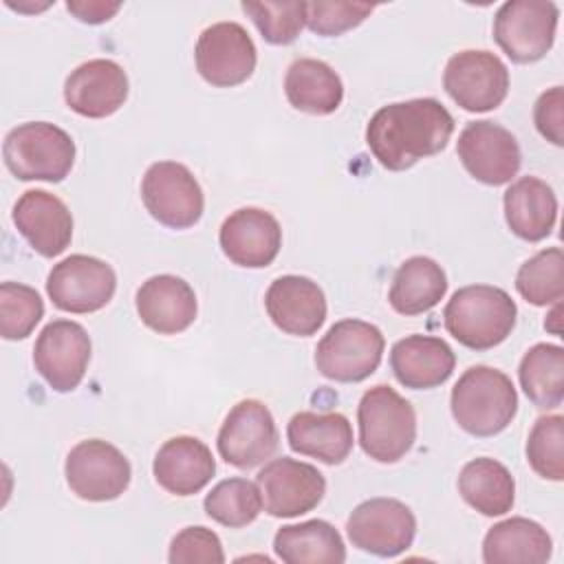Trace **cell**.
Here are the masks:
<instances>
[{"label":"cell","mask_w":564,"mask_h":564,"mask_svg":"<svg viewBox=\"0 0 564 564\" xmlns=\"http://www.w3.org/2000/svg\"><path fill=\"white\" fill-rule=\"evenodd\" d=\"M452 132L449 110L432 97H419L381 106L368 121L366 143L386 170L403 172L445 150Z\"/></svg>","instance_id":"1"},{"label":"cell","mask_w":564,"mask_h":564,"mask_svg":"<svg viewBox=\"0 0 564 564\" xmlns=\"http://www.w3.org/2000/svg\"><path fill=\"white\" fill-rule=\"evenodd\" d=\"M518 317L511 295L491 284H469L458 289L443 311L447 333L471 350H489L502 344Z\"/></svg>","instance_id":"2"},{"label":"cell","mask_w":564,"mask_h":564,"mask_svg":"<svg viewBox=\"0 0 564 564\" xmlns=\"http://www.w3.org/2000/svg\"><path fill=\"white\" fill-rule=\"evenodd\" d=\"M452 416L471 436L500 434L518 412V392L511 379L491 366L467 368L449 397Z\"/></svg>","instance_id":"3"},{"label":"cell","mask_w":564,"mask_h":564,"mask_svg":"<svg viewBox=\"0 0 564 564\" xmlns=\"http://www.w3.org/2000/svg\"><path fill=\"white\" fill-rule=\"evenodd\" d=\"M359 445L377 463L401 460L416 441V412L394 388L379 383L357 405Z\"/></svg>","instance_id":"4"},{"label":"cell","mask_w":564,"mask_h":564,"mask_svg":"<svg viewBox=\"0 0 564 564\" xmlns=\"http://www.w3.org/2000/svg\"><path fill=\"white\" fill-rule=\"evenodd\" d=\"M7 170L20 181H64L75 163V141L48 121H26L7 132L2 143Z\"/></svg>","instance_id":"5"},{"label":"cell","mask_w":564,"mask_h":564,"mask_svg":"<svg viewBox=\"0 0 564 564\" xmlns=\"http://www.w3.org/2000/svg\"><path fill=\"white\" fill-rule=\"evenodd\" d=\"M386 348L383 333L364 319H339L317 341V370L339 383L368 379L381 364Z\"/></svg>","instance_id":"6"},{"label":"cell","mask_w":564,"mask_h":564,"mask_svg":"<svg viewBox=\"0 0 564 564\" xmlns=\"http://www.w3.org/2000/svg\"><path fill=\"white\" fill-rule=\"evenodd\" d=\"M557 18L551 0H509L494 15V40L511 62H538L555 42Z\"/></svg>","instance_id":"7"},{"label":"cell","mask_w":564,"mask_h":564,"mask_svg":"<svg viewBox=\"0 0 564 564\" xmlns=\"http://www.w3.org/2000/svg\"><path fill=\"white\" fill-rule=\"evenodd\" d=\"M141 200L150 216L170 229L196 225L205 209V196L196 176L176 161H156L145 170Z\"/></svg>","instance_id":"8"},{"label":"cell","mask_w":564,"mask_h":564,"mask_svg":"<svg viewBox=\"0 0 564 564\" xmlns=\"http://www.w3.org/2000/svg\"><path fill=\"white\" fill-rule=\"evenodd\" d=\"M346 533L359 551L377 557H397L412 546L416 518L412 509L397 498H370L350 511Z\"/></svg>","instance_id":"9"},{"label":"cell","mask_w":564,"mask_h":564,"mask_svg":"<svg viewBox=\"0 0 564 564\" xmlns=\"http://www.w3.org/2000/svg\"><path fill=\"white\" fill-rule=\"evenodd\" d=\"M64 476L70 491L88 502L119 498L132 478L130 460L101 438L79 441L66 456Z\"/></svg>","instance_id":"10"},{"label":"cell","mask_w":564,"mask_h":564,"mask_svg":"<svg viewBox=\"0 0 564 564\" xmlns=\"http://www.w3.org/2000/svg\"><path fill=\"white\" fill-rule=\"evenodd\" d=\"M443 88L463 110L487 112L507 99L509 68L491 51H460L445 64Z\"/></svg>","instance_id":"11"},{"label":"cell","mask_w":564,"mask_h":564,"mask_svg":"<svg viewBox=\"0 0 564 564\" xmlns=\"http://www.w3.org/2000/svg\"><path fill=\"white\" fill-rule=\"evenodd\" d=\"M280 443L271 410L258 399L236 403L218 430V454L236 469H251L269 460Z\"/></svg>","instance_id":"12"},{"label":"cell","mask_w":564,"mask_h":564,"mask_svg":"<svg viewBox=\"0 0 564 564\" xmlns=\"http://www.w3.org/2000/svg\"><path fill=\"white\" fill-rule=\"evenodd\" d=\"M117 289L115 269L86 253H73L57 262L46 278V293L59 311L95 313L104 308Z\"/></svg>","instance_id":"13"},{"label":"cell","mask_w":564,"mask_h":564,"mask_svg":"<svg viewBox=\"0 0 564 564\" xmlns=\"http://www.w3.org/2000/svg\"><path fill=\"white\" fill-rule=\"evenodd\" d=\"M256 482L262 496V507L273 518L308 513L326 494V478L315 465L286 456L269 460L258 471Z\"/></svg>","instance_id":"14"},{"label":"cell","mask_w":564,"mask_h":564,"mask_svg":"<svg viewBox=\"0 0 564 564\" xmlns=\"http://www.w3.org/2000/svg\"><path fill=\"white\" fill-rule=\"evenodd\" d=\"M194 59L196 70L207 84L229 88L251 77L258 62V51L242 24L216 22L198 35Z\"/></svg>","instance_id":"15"},{"label":"cell","mask_w":564,"mask_h":564,"mask_svg":"<svg viewBox=\"0 0 564 564\" xmlns=\"http://www.w3.org/2000/svg\"><path fill=\"white\" fill-rule=\"evenodd\" d=\"M90 361V337L86 328L70 319L48 322L33 346V364L55 392L75 390Z\"/></svg>","instance_id":"16"},{"label":"cell","mask_w":564,"mask_h":564,"mask_svg":"<svg viewBox=\"0 0 564 564\" xmlns=\"http://www.w3.org/2000/svg\"><path fill=\"white\" fill-rule=\"evenodd\" d=\"M456 154L463 167L485 185L509 183L522 163L516 137L500 123L480 119L469 121L458 134Z\"/></svg>","instance_id":"17"},{"label":"cell","mask_w":564,"mask_h":564,"mask_svg":"<svg viewBox=\"0 0 564 564\" xmlns=\"http://www.w3.org/2000/svg\"><path fill=\"white\" fill-rule=\"evenodd\" d=\"M218 242L234 264L262 269L280 253L282 227L267 209L240 207L223 220Z\"/></svg>","instance_id":"18"},{"label":"cell","mask_w":564,"mask_h":564,"mask_svg":"<svg viewBox=\"0 0 564 564\" xmlns=\"http://www.w3.org/2000/svg\"><path fill=\"white\" fill-rule=\"evenodd\" d=\"M126 99L128 75L115 59H88L70 70L64 82V101L82 117H110L126 104Z\"/></svg>","instance_id":"19"},{"label":"cell","mask_w":564,"mask_h":564,"mask_svg":"<svg viewBox=\"0 0 564 564\" xmlns=\"http://www.w3.org/2000/svg\"><path fill=\"white\" fill-rule=\"evenodd\" d=\"M15 229L44 258L59 256L73 238V216L62 198L46 189H26L11 212Z\"/></svg>","instance_id":"20"},{"label":"cell","mask_w":564,"mask_h":564,"mask_svg":"<svg viewBox=\"0 0 564 564\" xmlns=\"http://www.w3.org/2000/svg\"><path fill=\"white\" fill-rule=\"evenodd\" d=\"M271 322L289 335H315L326 319V297L317 282L306 275H280L264 293Z\"/></svg>","instance_id":"21"},{"label":"cell","mask_w":564,"mask_h":564,"mask_svg":"<svg viewBox=\"0 0 564 564\" xmlns=\"http://www.w3.org/2000/svg\"><path fill=\"white\" fill-rule=\"evenodd\" d=\"M137 313L141 322L159 335H176L189 328L196 319V293L178 275L159 273L148 278L137 289Z\"/></svg>","instance_id":"22"},{"label":"cell","mask_w":564,"mask_h":564,"mask_svg":"<svg viewBox=\"0 0 564 564\" xmlns=\"http://www.w3.org/2000/svg\"><path fill=\"white\" fill-rule=\"evenodd\" d=\"M152 474L167 494L185 498L207 487L216 474V460L200 438L174 436L159 447Z\"/></svg>","instance_id":"23"},{"label":"cell","mask_w":564,"mask_h":564,"mask_svg":"<svg viewBox=\"0 0 564 564\" xmlns=\"http://www.w3.org/2000/svg\"><path fill=\"white\" fill-rule=\"evenodd\" d=\"M456 366L452 346L434 335H408L390 350V368L397 381L412 390L445 383Z\"/></svg>","instance_id":"24"},{"label":"cell","mask_w":564,"mask_h":564,"mask_svg":"<svg viewBox=\"0 0 564 564\" xmlns=\"http://www.w3.org/2000/svg\"><path fill=\"white\" fill-rule=\"evenodd\" d=\"M289 447L326 465H339L352 449V425L339 412H297L286 425Z\"/></svg>","instance_id":"25"},{"label":"cell","mask_w":564,"mask_h":564,"mask_svg":"<svg viewBox=\"0 0 564 564\" xmlns=\"http://www.w3.org/2000/svg\"><path fill=\"white\" fill-rule=\"evenodd\" d=\"M502 207L509 229L527 242L544 240L557 220V198L538 176L513 181L502 196Z\"/></svg>","instance_id":"26"},{"label":"cell","mask_w":564,"mask_h":564,"mask_svg":"<svg viewBox=\"0 0 564 564\" xmlns=\"http://www.w3.org/2000/svg\"><path fill=\"white\" fill-rule=\"evenodd\" d=\"M553 553V540L535 520L516 516L494 524L482 540L487 564H544Z\"/></svg>","instance_id":"27"},{"label":"cell","mask_w":564,"mask_h":564,"mask_svg":"<svg viewBox=\"0 0 564 564\" xmlns=\"http://www.w3.org/2000/svg\"><path fill=\"white\" fill-rule=\"evenodd\" d=\"M284 93L295 110L308 115H330L341 106V77L322 59L300 57L286 68Z\"/></svg>","instance_id":"28"},{"label":"cell","mask_w":564,"mask_h":564,"mask_svg":"<svg viewBox=\"0 0 564 564\" xmlns=\"http://www.w3.org/2000/svg\"><path fill=\"white\" fill-rule=\"evenodd\" d=\"M447 293L443 267L427 256H412L397 269L388 302L399 315H421L434 308Z\"/></svg>","instance_id":"29"},{"label":"cell","mask_w":564,"mask_h":564,"mask_svg":"<svg viewBox=\"0 0 564 564\" xmlns=\"http://www.w3.org/2000/svg\"><path fill=\"white\" fill-rule=\"evenodd\" d=\"M275 555L286 564H341L346 546L339 531L326 520L284 524L273 538Z\"/></svg>","instance_id":"30"},{"label":"cell","mask_w":564,"mask_h":564,"mask_svg":"<svg viewBox=\"0 0 564 564\" xmlns=\"http://www.w3.org/2000/svg\"><path fill=\"white\" fill-rule=\"evenodd\" d=\"M460 498L482 516H502L511 511L516 500V480L511 471L496 458H474L458 474Z\"/></svg>","instance_id":"31"},{"label":"cell","mask_w":564,"mask_h":564,"mask_svg":"<svg viewBox=\"0 0 564 564\" xmlns=\"http://www.w3.org/2000/svg\"><path fill=\"white\" fill-rule=\"evenodd\" d=\"M518 379L535 408H560L564 401V348L557 344L531 346L520 361Z\"/></svg>","instance_id":"32"},{"label":"cell","mask_w":564,"mask_h":564,"mask_svg":"<svg viewBox=\"0 0 564 564\" xmlns=\"http://www.w3.org/2000/svg\"><path fill=\"white\" fill-rule=\"evenodd\" d=\"M205 513L229 529L251 524L262 511V496L258 482L247 478L220 480L203 500Z\"/></svg>","instance_id":"33"},{"label":"cell","mask_w":564,"mask_h":564,"mask_svg":"<svg viewBox=\"0 0 564 564\" xmlns=\"http://www.w3.org/2000/svg\"><path fill=\"white\" fill-rule=\"evenodd\" d=\"M518 293L533 306L557 304L564 297V253L560 247L542 249L520 264L516 273Z\"/></svg>","instance_id":"34"},{"label":"cell","mask_w":564,"mask_h":564,"mask_svg":"<svg viewBox=\"0 0 564 564\" xmlns=\"http://www.w3.org/2000/svg\"><path fill=\"white\" fill-rule=\"evenodd\" d=\"M44 317L40 293L20 282L0 284V335L4 339H24Z\"/></svg>","instance_id":"35"},{"label":"cell","mask_w":564,"mask_h":564,"mask_svg":"<svg viewBox=\"0 0 564 564\" xmlns=\"http://www.w3.org/2000/svg\"><path fill=\"white\" fill-rule=\"evenodd\" d=\"M527 460L531 469L560 482L564 478V419L560 414L540 416L527 438Z\"/></svg>","instance_id":"36"},{"label":"cell","mask_w":564,"mask_h":564,"mask_svg":"<svg viewBox=\"0 0 564 564\" xmlns=\"http://www.w3.org/2000/svg\"><path fill=\"white\" fill-rule=\"evenodd\" d=\"M240 7L269 44H291L304 26V2H242Z\"/></svg>","instance_id":"37"},{"label":"cell","mask_w":564,"mask_h":564,"mask_svg":"<svg viewBox=\"0 0 564 564\" xmlns=\"http://www.w3.org/2000/svg\"><path fill=\"white\" fill-rule=\"evenodd\" d=\"M375 11L364 2H304V24L324 37L341 35L361 24Z\"/></svg>","instance_id":"38"},{"label":"cell","mask_w":564,"mask_h":564,"mask_svg":"<svg viewBox=\"0 0 564 564\" xmlns=\"http://www.w3.org/2000/svg\"><path fill=\"white\" fill-rule=\"evenodd\" d=\"M170 564H223L225 551L220 538L205 527H185L170 542Z\"/></svg>","instance_id":"39"},{"label":"cell","mask_w":564,"mask_h":564,"mask_svg":"<svg viewBox=\"0 0 564 564\" xmlns=\"http://www.w3.org/2000/svg\"><path fill=\"white\" fill-rule=\"evenodd\" d=\"M533 121L538 132L553 145H564V90L553 86L544 90L533 108Z\"/></svg>","instance_id":"40"},{"label":"cell","mask_w":564,"mask_h":564,"mask_svg":"<svg viewBox=\"0 0 564 564\" xmlns=\"http://www.w3.org/2000/svg\"><path fill=\"white\" fill-rule=\"evenodd\" d=\"M66 9L82 22H88V24H101L106 20H110L119 9H121V2H97V0H82V2H66Z\"/></svg>","instance_id":"41"}]
</instances>
